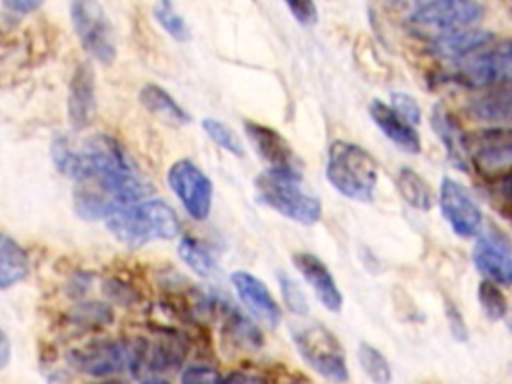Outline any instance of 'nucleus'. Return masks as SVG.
Segmentation results:
<instances>
[{"instance_id": "nucleus-29", "label": "nucleus", "mask_w": 512, "mask_h": 384, "mask_svg": "<svg viewBox=\"0 0 512 384\" xmlns=\"http://www.w3.org/2000/svg\"><path fill=\"white\" fill-rule=\"evenodd\" d=\"M202 128L206 132V136L220 146L222 150L230 152L232 156H244V144L242 140L236 136V132L232 128H228L222 120L216 118H204L202 120Z\"/></svg>"}, {"instance_id": "nucleus-4", "label": "nucleus", "mask_w": 512, "mask_h": 384, "mask_svg": "<svg viewBox=\"0 0 512 384\" xmlns=\"http://www.w3.org/2000/svg\"><path fill=\"white\" fill-rule=\"evenodd\" d=\"M106 228L118 242L136 248L178 236L180 220L164 200H138L108 216Z\"/></svg>"}, {"instance_id": "nucleus-39", "label": "nucleus", "mask_w": 512, "mask_h": 384, "mask_svg": "<svg viewBox=\"0 0 512 384\" xmlns=\"http://www.w3.org/2000/svg\"><path fill=\"white\" fill-rule=\"evenodd\" d=\"M504 320H506V324H508V330L512 332V308L508 310V314H506V318H504Z\"/></svg>"}, {"instance_id": "nucleus-15", "label": "nucleus", "mask_w": 512, "mask_h": 384, "mask_svg": "<svg viewBox=\"0 0 512 384\" xmlns=\"http://www.w3.org/2000/svg\"><path fill=\"white\" fill-rule=\"evenodd\" d=\"M292 262L302 278L308 282V286L314 290L318 302L330 312H340L344 296L324 260H320L312 252H296L292 256Z\"/></svg>"}, {"instance_id": "nucleus-2", "label": "nucleus", "mask_w": 512, "mask_h": 384, "mask_svg": "<svg viewBox=\"0 0 512 384\" xmlns=\"http://www.w3.org/2000/svg\"><path fill=\"white\" fill-rule=\"evenodd\" d=\"M258 200L274 212L304 226L322 218V202L306 190L298 168H268L254 180Z\"/></svg>"}, {"instance_id": "nucleus-10", "label": "nucleus", "mask_w": 512, "mask_h": 384, "mask_svg": "<svg viewBox=\"0 0 512 384\" xmlns=\"http://www.w3.org/2000/svg\"><path fill=\"white\" fill-rule=\"evenodd\" d=\"M440 214L458 238H476L484 230V214L470 190L458 180L444 176L438 190Z\"/></svg>"}, {"instance_id": "nucleus-9", "label": "nucleus", "mask_w": 512, "mask_h": 384, "mask_svg": "<svg viewBox=\"0 0 512 384\" xmlns=\"http://www.w3.org/2000/svg\"><path fill=\"white\" fill-rule=\"evenodd\" d=\"M144 342L130 340H98L68 354V362L90 376H110L122 370H136L140 366Z\"/></svg>"}, {"instance_id": "nucleus-14", "label": "nucleus", "mask_w": 512, "mask_h": 384, "mask_svg": "<svg viewBox=\"0 0 512 384\" xmlns=\"http://www.w3.org/2000/svg\"><path fill=\"white\" fill-rule=\"evenodd\" d=\"M96 116V76L90 62H80L68 84V122L74 130H84Z\"/></svg>"}, {"instance_id": "nucleus-27", "label": "nucleus", "mask_w": 512, "mask_h": 384, "mask_svg": "<svg viewBox=\"0 0 512 384\" xmlns=\"http://www.w3.org/2000/svg\"><path fill=\"white\" fill-rule=\"evenodd\" d=\"M154 18L156 22L162 26V30L172 36L178 42H186L190 40V26L186 24V20L176 12L172 0H158L154 4Z\"/></svg>"}, {"instance_id": "nucleus-25", "label": "nucleus", "mask_w": 512, "mask_h": 384, "mask_svg": "<svg viewBox=\"0 0 512 384\" xmlns=\"http://www.w3.org/2000/svg\"><path fill=\"white\" fill-rule=\"evenodd\" d=\"M178 254L182 258V262L194 270L198 276H212L218 272V262L216 258L212 256V252L202 244L198 242L196 238L192 236H182L180 238V244H178Z\"/></svg>"}, {"instance_id": "nucleus-8", "label": "nucleus", "mask_w": 512, "mask_h": 384, "mask_svg": "<svg viewBox=\"0 0 512 384\" xmlns=\"http://www.w3.org/2000/svg\"><path fill=\"white\" fill-rule=\"evenodd\" d=\"M70 22L82 48L100 64L116 60V34L114 26L98 0H72Z\"/></svg>"}, {"instance_id": "nucleus-26", "label": "nucleus", "mask_w": 512, "mask_h": 384, "mask_svg": "<svg viewBox=\"0 0 512 384\" xmlns=\"http://www.w3.org/2000/svg\"><path fill=\"white\" fill-rule=\"evenodd\" d=\"M358 362L364 370V374L374 384H390L392 382V368L388 358L372 344L360 342L358 344Z\"/></svg>"}, {"instance_id": "nucleus-13", "label": "nucleus", "mask_w": 512, "mask_h": 384, "mask_svg": "<svg viewBox=\"0 0 512 384\" xmlns=\"http://www.w3.org/2000/svg\"><path fill=\"white\" fill-rule=\"evenodd\" d=\"M468 138L478 140L472 162L484 174H508L512 170V126H492Z\"/></svg>"}, {"instance_id": "nucleus-31", "label": "nucleus", "mask_w": 512, "mask_h": 384, "mask_svg": "<svg viewBox=\"0 0 512 384\" xmlns=\"http://www.w3.org/2000/svg\"><path fill=\"white\" fill-rule=\"evenodd\" d=\"M112 318V308L102 302H86L74 310V322H80L84 326H104L110 324Z\"/></svg>"}, {"instance_id": "nucleus-21", "label": "nucleus", "mask_w": 512, "mask_h": 384, "mask_svg": "<svg viewBox=\"0 0 512 384\" xmlns=\"http://www.w3.org/2000/svg\"><path fill=\"white\" fill-rule=\"evenodd\" d=\"M468 116L472 120L494 124V126H512V86L494 88L468 104Z\"/></svg>"}, {"instance_id": "nucleus-1", "label": "nucleus", "mask_w": 512, "mask_h": 384, "mask_svg": "<svg viewBox=\"0 0 512 384\" xmlns=\"http://www.w3.org/2000/svg\"><path fill=\"white\" fill-rule=\"evenodd\" d=\"M52 160L74 180L72 200L84 220L108 218L150 194V184L112 136L94 134L84 140L58 136L52 142Z\"/></svg>"}, {"instance_id": "nucleus-19", "label": "nucleus", "mask_w": 512, "mask_h": 384, "mask_svg": "<svg viewBox=\"0 0 512 384\" xmlns=\"http://www.w3.org/2000/svg\"><path fill=\"white\" fill-rule=\"evenodd\" d=\"M430 124L434 128L436 136L440 138L450 162L458 170H468V166L472 162L470 144H468V136L460 128L454 114L442 106H436L434 112L430 114Z\"/></svg>"}, {"instance_id": "nucleus-12", "label": "nucleus", "mask_w": 512, "mask_h": 384, "mask_svg": "<svg viewBox=\"0 0 512 384\" xmlns=\"http://www.w3.org/2000/svg\"><path fill=\"white\" fill-rule=\"evenodd\" d=\"M472 262L484 280L498 286H512V246L498 230L484 228L476 236Z\"/></svg>"}, {"instance_id": "nucleus-22", "label": "nucleus", "mask_w": 512, "mask_h": 384, "mask_svg": "<svg viewBox=\"0 0 512 384\" xmlns=\"http://www.w3.org/2000/svg\"><path fill=\"white\" fill-rule=\"evenodd\" d=\"M142 106L156 118H160L162 122L170 124V126H186L190 122V114L174 100V96L164 90L158 84H144L140 88L138 94Z\"/></svg>"}, {"instance_id": "nucleus-7", "label": "nucleus", "mask_w": 512, "mask_h": 384, "mask_svg": "<svg viewBox=\"0 0 512 384\" xmlns=\"http://www.w3.org/2000/svg\"><path fill=\"white\" fill-rule=\"evenodd\" d=\"M454 76L468 88L512 86V38L492 40L486 48L456 62Z\"/></svg>"}, {"instance_id": "nucleus-32", "label": "nucleus", "mask_w": 512, "mask_h": 384, "mask_svg": "<svg viewBox=\"0 0 512 384\" xmlns=\"http://www.w3.org/2000/svg\"><path fill=\"white\" fill-rule=\"evenodd\" d=\"M402 118H406L410 124L418 126L420 124V106L418 102L410 96V94H404V92H392L390 96V102H388Z\"/></svg>"}, {"instance_id": "nucleus-40", "label": "nucleus", "mask_w": 512, "mask_h": 384, "mask_svg": "<svg viewBox=\"0 0 512 384\" xmlns=\"http://www.w3.org/2000/svg\"><path fill=\"white\" fill-rule=\"evenodd\" d=\"M142 384H168V382H164V380H146Z\"/></svg>"}, {"instance_id": "nucleus-30", "label": "nucleus", "mask_w": 512, "mask_h": 384, "mask_svg": "<svg viewBox=\"0 0 512 384\" xmlns=\"http://www.w3.org/2000/svg\"><path fill=\"white\" fill-rule=\"evenodd\" d=\"M278 282H280V292H282V300L288 306L290 312L304 316L308 314V300L304 290L296 284V280H292L288 274H278Z\"/></svg>"}, {"instance_id": "nucleus-5", "label": "nucleus", "mask_w": 512, "mask_h": 384, "mask_svg": "<svg viewBox=\"0 0 512 384\" xmlns=\"http://www.w3.org/2000/svg\"><path fill=\"white\" fill-rule=\"evenodd\" d=\"M292 340L302 360L322 378L344 384L348 380V362L340 340L320 322H306L292 328Z\"/></svg>"}, {"instance_id": "nucleus-20", "label": "nucleus", "mask_w": 512, "mask_h": 384, "mask_svg": "<svg viewBox=\"0 0 512 384\" xmlns=\"http://www.w3.org/2000/svg\"><path fill=\"white\" fill-rule=\"evenodd\" d=\"M494 40L492 32L488 30H478V28H464L452 34H446L442 38H436L430 42V52L446 62H460L478 50L486 48Z\"/></svg>"}, {"instance_id": "nucleus-23", "label": "nucleus", "mask_w": 512, "mask_h": 384, "mask_svg": "<svg viewBox=\"0 0 512 384\" xmlns=\"http://www.w3.org/2000/svg\"><path fill=\"white\" fill-rule=\"evenodd\" d=\"M30 272L26 250L8 234L0 232V290L22 282Z\"/></svg>"}, {"instance_id": "nucleus-18", "label": "nucleus", "mask_w": 512, "mask_h": 384, "mask_svg": "<svg viewBox=\"0 0 512 384\" xmlns=\"http://www.w3.org/2000/svg\"><path fill=\"white\" fill-rule=\"evenodd\" d=\"M244 132L256 152L268 162V168H298L294 150L278 130L254 120H244Z\"/></svg>"}, {"instance_id": "nucleus-28", "label": "nucleus", "mask_w": 512, "mask_h": 384, "mask_svg": "<svg viewBox=\"0 0 512 384\" xmlns=\"http://www.w3.org/2000/svg\"><path fill=\"white\" fill-rule=\"evenodd\" d=\"M478 302H480L482 312L490 320H504L508 310H510L508 300L502 292V286H498L490 280H482L478 284Z\"/></svg>"}, {"instance_id": "nucleus-24", "label": "nucleus", "mask_w": 512, "mask_h": 384, "mask_svg": "<svg viewBox=\"0 0 512 384\" xmlns=\"http://www.w3.org/2000/svg\"><path fill=\"white\" fill-rule=\"evenodd\" d=\"M396 186L400 196L414 208V210H422L428 212L432 208V204L436 202V196L432 192V186L414 170V168H400L398 170V178H396Z\"/></svg>"}, {"instance_id": "nucleus-36", "label": "nucleus", "mask_w": 512, "mask_h": 384, "mask_svg": "<svg viewBox=\"0 0 512 384\" xmlns=\"http://www.w3.org/2000/svg\"><path fill=\"white\" fill-rule=\"evenodd\" d=\"M4 6L16 14H28L34 12L38 6L44 4V0H2Z\"/></svg>"}, {"instance_id": "nucleus-37", "label": "nucleus", "mask_w": 512, "mask_h": 384, "mask_svg": "<svg viewBox=\"0 0 512 384\" xmlns=\"http://www.w3.org/2000/svg\"><path fill=\"white\" fill-rule=\"evenodd\" d=\"M10 354H12L10 340H8L6 332L0 328V370L10 362Z\"/></svg>"}, {"instance_id": "nucleus-3", "label": "nucleus", "mask_w": 512, "mask_h": 384, "mask_svg": "<svg viewBox=\"0 0 512 384\" xmlns=\"http://www.w3.org/2000/svg\"><path fill=\"white\" fill-rule=\"evenodd\" d=\"M326 180L348 200L372 202L378 186V162L364 146L334 140L326 154Z\"/></svg>"}, {"instance_id": "nucleus-34", "label": "nucleus", "mask_w": 512, "mask_h": 384, "mask_svg": "<svg viewBox=\"0 0 512 384\" xmlns=\"http://www.w3.org/2000/svg\"><path fill=\"white\" fill-rule=\"evenodd\" d=\"M180 384H224V378L210 366H190L182 372Z\"/></svg>"}, {"instance_id": "nucleus-35", "label": "nucleus", "mask_w": 512, "mask_h": 384, "mask_svg": "<svg viewBox=\"0 0 512 384\" xmlns=\"http://www.w3.org/2000/svg\"><path fill=\"white\" fill-rule=\"evenodd\" d=\"M446 318H448V328L452 332V336L456 340H466L468 336V330H466V324L462 320V314L458 312V308L454 304H446Z\"/></svg>"}, {"instance_id": "nucleus-17", "label": "nucleus", "mask_w": 512, "mask_h": 384, "mask_svg": "<svg viewBox=\"0 0 512 384\" xmlns=\"http://www.w3.org/2000/svg\"><path fill=\"white\" fill-rule=\"evenodd\" d=\"M368 114L378 130L402 152L406 154H420L422 140L414 124L402 118L388 102L372 100L368 104Z\"/></svg>"}, {"instance_id": "nucleus-38", "label": "nucleus", "mask_w": 512, "mask_h": 384, "mask_svg": "<svg viewBox=\"0 0 512 384\" xmlns=\"http://www.w3.org/2000/svg\"><path fill=\"white\" fill-rule=\"evenodd\" d=\"M500 190H502V194L512 202V170L502 176V180H500Z\"/></svg>"}, {"instance_id": "nucleus-33", "label": "nucleus", "mask_w": 512, "mask_h": 384, "mask_svg": "<svg viewBox=\"0 0 512 384\" xmlns=\"http://www.w3.org/2000/svg\"><path fill=\"white\" fill-rule=\"evenodd\" d=\"M284 4L302 26H314L318 22V8L314 0H284Z\"/></svg>"}, {"instance_id": "nucleus-16", "label": "nucleus", "mask_w": 512, "mask_h": 384, "mask_svg": "<svg viewBox=\"0 0 512 384\" xmlns=\"http://www.w3.org/2000/svg\"><path fill=\"white\" fill-rule=\"evenodd\" d=\"M234 290L238 294V298L242 300V304L258 318L262 320L266 326H278V322L282 320V310L278 306V302L274 300V296L270 294L268 286L256 278L254 274L246 272V270H236L230 276Z\"/></svg>"}, {"instance_id": "nucleus-11", "label": "nucleus", "mask_w": 512, "mask_h": 384, "mask_svg": "<svg viewBox=\"0 0 512 384\" xmlns=\"http://www.w3.org/2000/svg\"><path fill=\"white\" fill-rule=\"evenodd\" d=\"M166 180L184 210L194 220H206L210 216L214 188L200 166H196L190 158H180L168 168Z\"/></svg>"}, {"instance_id": "nucleus-6", "label": "nucleus", "mask_w": 512, "mask_h": 384, "mask_svg": "<svg viewBox=\"0 0 512 384\" xmlns=\"http://www.w3.org/2000/svg\"><path fill=\"white\" fill-rule=\"evenodd\" d=\"M484 14L476 0H428L408 16L412 34L428 38L430 42L446 34L472 28Z\"/></svg>"}]
</instances>
